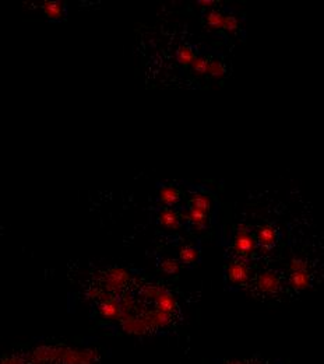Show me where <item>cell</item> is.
Returning a JSON list of instances; mask_svg holds the SVG:
<instances>
[{"instance_id": "1", "label": "cell", "mask_w": 324, "mask_h": 364, "mask_svg": "<svg viewBox=\"0 0 324 364\" xmlns=\"http://www.w3.org/2000/svg\"><path fill=\"white\" fill-rule=\"evenodd\" d=\"M228 279L233 286H243L249 280V268L243 259L232 262L228 268Z\"/></svg>"}, {"instance_id": "2", "label": "cell", "mask_w": 324, "mask_h": 364, "mask_svg": "<svg viewBox=\"0 0 324 364\" xmlns=\"http://www.w3.org/2000/svg\"><path fill=\"white\" fill-rule=\"evenodd\" d=\"M256 248V242L252 238V235L248 233V230L240 228L238 231V235L235 238V251L238 252L240 256H249Z\"/></svg>"}, {"instance_id": "3", "label": "cell", "mask_w": 324, "mask_h": 364, "mask_svg": "<svg viewBox=\"0 0 324 364\" xmlns=\"http://www.w3.org/2000/svg\"><path fill=\"white\" fill-rule=\"evenodd\" d=\"M257 286H259V288L263 293L273 294L280 288V280L276 276V273L267 272L260 275L259 280H257Z\"/></svg>"}, {"instance_id": "4", "label": "cell", "mask_w": 324, "mask_h": 364, "mask_svg": "<svg viewBox=\"0 0 324 364\" xmlns=\"http://www.w3.org/2000/svg\"><path fill=\"white\" fill-rule=\"evenodd\" d=\"M257 238H259V242L261 244V247L271 248L273 245L276 244V230L271 227V226H263V227L259 230V233H257Z\"/></svg>"}, {"instance_id": "5", "label": "cell", "mask_w": 324, "mask_h": 364, "mask_svg": "<svg viewBox=\"0 0 324 364\" xmlns=\"http://www.w3.org/2000/svg\"><path fill=\"white\" fill-rule=\"evenodd\" d=\"M291 284L296 290H303L309 287L310 279H309L308 271H299V272H292L291 275Z\"/></svg>"}, {"instance_id": "6", "label": "cell", "mask_w": 324, "mask_h": 364, "mask_svg": "<svg viewBox=\"0 0 324 364\" xmlns=\"http://www.w3.org/2000/svg\"><path fill=\"white\" fill-rule=\"evenodd\" d=\"M43 10L50 18H59L63 13V6L60 2H46L43 6Z\"/></svg>"}, {"instance_id": "7", "label": "cell", "mask_w": 324, "mask_h": 364, "mask_svg": "<svg viewBox=\"0 0 324 364\" xmlns=\"http://www.w3.org/2000/svg\"><path fill=\"white\" fill-rule=\"evenodd\" d=\"M192 206H193V210L205 213L210 209V201L203 195H196L192 199Z\"/></svg>"}, {"instance_id": "8", "label": "cell", "mask_w": 324, "mask_h": 364, "mask_svg": "<svg viewBox=\"0 0 324 364\" xmlns=\"http://www.w3.org/2000/svg\"><path fill=\"white\" fill-rule=\"evenodd\" d=\"M176 59L180 63H193L195 62V55H193V51L189 48V46H182L179 48V51L176 52Z\"/></svg>"}, {"instance_id": "9", "label": "cell", "mask_w": 324, "mask_h": 364, "mask_svg": "<svg viewBox=\"0 0 324 364\" xmlns=\"http://www.w3.org/2000/svg\"><path fill=\"white\" fill-rule=\"evenodd\" d=\"M207 22L212 28H224L225 17L222 16L220 11H210L207 16Z\"/></svg>"}, {"instance_id": "10", "label": "cell", "mask_w": 324, "mask_h": 364, "mask_svg": "<svg viewBox=\"0 0 324 364\" xmlns=\"http://www.w3.org/2000/svg\"><path fill=\"white\" fill-rule=\"evenodd\" d=\"M192 65H193V69H195L196 73H199V75H204L205 71L208 70V66H210V63H208V62H207L204 58H196L195 62H193Z\"/></svg>"}, {"instance_id": "11", "label": "cell", "mask_w": 324, "mask_h": 364, "mask_svg": "<svg viewBox=\"0 0 324 364\" xmlns=\"http://www.w3.org/2000/svg\"><path fill=\"white\" fill-rule=\"evenodd\" d=\"M208 71H210L212 76L222 77L224 76V73H225V67H224L221 62L214 60V62H211L210 66H208Z\"/></svg>"}, {"instance_id": "12", "label": "cell", "mask_w": 324, "mask_h": 364, "mask_svg": "<svg viewBox=\"0 0 324 364\" xmlns=\"http://www.w3.org/2000/svg\"><path fill=\"white\" fill-rule=\"evenodd\" d=\"M162 223L165 224V226H169V227H176L178 226V217H176V214L173 212H169V210H167V212L162 213Z\"/></svg>"}, {"instance_id": "13", "label": "cell", "mask_w": 324, "mask_h": 364, "mask_svg": "<svg viewBox=\"0 0 324 364\" xmlns=\"http://www.w3.org/2000/svg\"><path fill=\"white\" fill-rule=\"evenodd\" d=\"M178 192L172 189V188H167V189L162 190V199L167 202V203H169V205L175 203V202L178 201Z\"/></svg>"}, {"instance_id": "14", "label": "cell", "mask_w": 324, "mask_h": 364, "mask_svg": "<svg viewBox=\"0 0 324 364\" xmlns=\"http://www.w3.org/2000/svg\"><path fill=\"white\" fill-rule=\"evenodd\" d=\"M238 26H239V21H238V18H236V17L235 16L225 17L224 28H225L227 31H229V33H233V31H236V30H238Z\"/></svg>"}, {"instance_id": "15", "label": "cell", "mask_w": 324, "mask_h": 364, "mask_svg": "<svg viewBox=\"0 0 324 364\" xmlns=\"http://www.w3.org/2000/svg\"><path fill=\"white\" fill-rule=\"evenodd\" d=\"M189 219L197 226H203L205 223V213L203 212H197V210H190L189 213Z\"/></svg>"}, {"instance_id": "16", "label": "cell", "mask_w": 324, "mask_h": 364, "mask_svg": "<svg viewBox=\"0 0 324 364\" xmlns=\"http://www.w3.org/2000/svg\"><path fill=\"white\" fill-rule=\"evenodd\" d=\"M162 271L167 273H176L179 271V265L178 262L172 261V259H167V261H164V263H162Z\"/></svg>"}, {"instance_id": "17", "label": "cell", "mask_w": 324, "mask_h": 364, "mask_svg": "<svg viewBox=\"0 0 324 364\" xmlns=\"http://www.w3.org/2000/svg\"><path fill=\"white\" fill-rule=\"evenodd\" d=\"M196 251L193 248H182L180 251V258L184 262H193L196 259Z\"/></svg>"}, {"instance_id": "18", "label": "cell", "mask_w": 324, "mask_h": 364, "mask_svg": "<svg viewBox=\"0 0 324 364\" xmlns=\"http://www.w3.org/2000/svg\"><path fill=\"white\" fill-rule=\"evenodd\" d=\"M199 3H200V5H203V6H207V7H210L211 5H214V2H210V0H208V2H205V0H201V2H199Z\"/></svg>"}]
</instances>
